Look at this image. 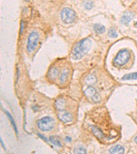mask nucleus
<instances>
[{"label":"nucleus","instance_id":"f257e3e1","mask_svg":"<svg viewBox=\"0 0 137 154\" xmlns=\"http://www.w3.org/2000/svg\"><path fill=\"white\" fill-rule=\"evenodd\" d=\"M91 47V40L88 38H84L74 46L71 52V58L79 61L87 54Z\"/></svg>","mask_w":137,"mask_h":154},{"label":"nucleus","instance_id":"f03ea898","mask_svg":"<svg viewBox=\"0 0 137 154\" xmlns=\"http://www.w3.org/2000/svg\"><path fill=\"white\" fill-rule=\"evenodd\" d=\"M130 58V54L129 50L127 49H121L115 57L113 64L117 67L124 66L128 62Z\"/></svg>","mask_w":137,"mask_h":154},{"label":"nucleus","instance_id":"7ed1b4c3","mask_svg":"<svg viewBox=\"0 0 137 154\" xmlns=\"http://www.w3.org/2000/svg\"><path fill=\"white\" fill-rule=\"evenodd\" d=\"M38 128L43 132H49L53 129L55 126V121L50 117H45L37 121Z\"/></svg>","mask_w":137,"mask_h":154},{"label":"nucleus","instance_id":"20e7f679","mask_svg":"<svg viewBox=\"0 0 137 154\" xmlns=\"http://www.w3.org/2000/svg\"><path fill=\"white\" fill-rule=\"evenodd\" d=\"M62 21L64 23L70 24L76 21V14L73 10L69 8H64L62 10L61 13Z\"/></svg>","mask_w":137,"mask_h":154},{"label":"nucleus","instance_id":"39448f33","mask_svg":"<svg viewBox=\"0 0 137 154\" xmlns=\"http://www.w3.org/2000/svg\"><path fill=\"white\" fill-rule=\"evenodd\" d=\"M39 41V34L38 33L33 31L28 36L27 43V51L29 53L34 52L37 47Z\"/></svg>","mask_w":137,"mask_h":154},{"label":"nucleus","instance_id":"423d86ee","mask_svg":"<svg viewBox=\"0 0 137 154\" xmlns=\"http://www.w3.org/2000/svg\"><path fill=\"white\" fill-rule=\"evenodd\" d=\"M57 116L60 121L64 123H67L71 122L73 119V116H72L71 113H69V112H67L64 110H60V111H58Z\"/></svg>","mask_w":137,"mask_h":154},{"label":"nucleus","instance_id":"0eeeda50","mask_svg":"<svg viewBox=\"0 0 137 154\" xmlns=\"http://www.w3.org/2000/svg\"><path fill=\"white\" fill-rule=\"evenodd\" d=\"M134 17V14L131 11H126L124 13L123 16L121 18V23L123 25H127L133 20Z\"/></svg>","mask_w":137,"mask_h":154},{"label":"nucleus","instance_id":"6e6552de","mask_svg":"<svg viewBox=\"0 0 137 154\" xmlns=\"http://www.w3.org/2000/svg\"><path fill=\"white\" fill-rule=\"evenodd\" d=\"M59 73H60L59 69H58L57 67H52V68L50 69V70L48 71L47 78H49V80L54 81L58 78V77Z\"/></svg>","mask_w":137,"mask_h":154},{"label":"nucleus","instance_id":"1a4fd4ad","mask_svg":"<svg viewBox=\"0 0 137 154\" xmlns=\"http://www.w3.org/2000/svg\"><path fill=\"white\" fill-rule=\"evenodd\" d=\"M91 132H92L93 135L99 139H103L105 137L104 133L101 130V129L97 126L91 127Z\"/></svg>","mask_w":137,"mask_h":154},{"label":"nucleus","instance_id":"9d476101","mask_svg":"<svg viewBox=\"0 0 137 154\" xmlns=\"http://www.w3.org/2000/svg\"><path fill=\"white\" fill-rule=\"evenodd\" d=\"M55 107L56 109L60 111V110H64L66 107V102L64 99L62 98L58 99L55 102Z\"/></svg>","mask_w":137,"mask_h":154},{"label":"nucleus","instance_id":"9b49d317","mask_svg":"<svg viewBox=\"0 0 137 154\" xmlns=\"http://www.w3.org/2000/svg\"><path fill=\"white\" fill-rule=\"evenodd\" d=\"M69 75V69L67 68L64 69L61 73V76L59 78V81H60V82H61V84H64L67 80H68Z\"/></svg>","mask_w":137,"mask_h":154},{"label":"nucleus","instance_id":"f8f14e48","mask_svg":"<svg viewBox=\"0 0 137 154\" xmlns=\"http://www.w3.org/2000/svg\"><path fill=\"white\" fill-rule=\"evenodd\" d=\"M125 152V149L124 147L120 145H117L112 147L109 150L110 153H124Z\"/></svg>","mask_w":137,"mask_h":154},{"label":"nucleus","instance_id":"ddd939ff","mask_svg":"<svg viewBox=\"0 0 137 154\" xmlns=\"http://www.w3.org/2000/svg\"><path fill=\"white\" fill-rule=\"evenodd\" d=\"M93 30L97 34H103L105 32L106 28L102 24L96 23L93 25Z\"/></svg>","mask_w":137,"mask_h":154},{"label":"nucleus","instance_id":"4468645a","mask_svg":"<svg viewBox=\"0 0 137 154\" xmlns=\"http://www.w3.org/2000/svg\"><path fill=\"white\" fill-rule=\"evenodd\" d=\"M96 93H97L96 90L94 88L92 87V86H89V87L86 88L85 91V95L86 97L89 98H92Z\"/></svg>","mask_w":137,"mask_h":154},{"label":"nucleus","instance_id":"2eb2a0df","mask_svg":"<svg viewBox=\"0 0 137 154\" xmlns=\"http://www.w3.org/2000/svg\"><path fill=\"white\" fill-rule=\"evenodd\" d=\"M85 81L86 84L92 86L96 83V81H97V78H96V77L94 75H90L86 77L85 79Z\"/></svg>","mask_w":137,"mask_h":154},{"label":"nucleus","instance_id":"dca6fc26","mask_svg":"<svg viewBox=\"0 0 137 154\" xmlns=\"http://www.w3.org/2000/svg\"><path fill=\"white\" fill-rule=\"evenodd\" d=\"M4 112L6 113V114L7 117H8V119L10 120V123H12V125H13V128H14V131H15L16 134H18L17 127H16V123H15V122H14V119H13V117H12V115H11L10 114V113H9L8 111H7V110H4Z\"/></svg>","mask_w":137,"mask_h":154},{"label":"nucleus","instance_id":"f3484780","mask_svg":"<svg viewBox=\"0 0 137 154\" xmlns=\"http://www.w3.org/2000/svg\"><path fill=\"white\" fill-rule=\"evenodd\" d=\"M49 141L51 142L52 144H54V145L59 147H62V143L61 141H60V139L56 136H50L49 138Z\"/></svg>","mask_w":137,"mask_h":154},{"label":"nucleus","instance_id":"a211bd4d","mask_svg":"<svg viewBox=\"0 0 137 154\" xmlns=\"http://www.w3.org/2000/svg\"><path fill=\"white\" fill-rule=\"evenodd\" d=\"M133 79H137V72L126 74L122 78V80H133Z\"/></svg>","mask_w":137,"mask_h":154},{"label":"nucleus","instance_id":"6ab92c4d","mask_svg":"<svg viewBox=\"0 0 137 154\" xmlns=\"http://www.w3.org/2000/svg\"><path fill=\"white\" fill-rule=\"evenodd\" d=\"M83 6L86 10H91L93 8L94 4L91 0H85L83 2Z\"/></svg>","mask_w":137,"mask_h":154},{"label":"nucleus","instance_id":"aec40b11","mask_svg":"<svg viewBox=\"0 0 137 154\" xmlns=\"http://www.w3.org/2000/svg\"><path fill=\"white\" fill-rule=\"evenodd\" d=\"M74 153H87V151H86V149L84 147H76L75 150H73Z\"/></svg>","mask_w":137,"mask_h":154},{"label":"nucleus","instance_id":"412c9836","mask_svg":"<svg viewBox=\"0 0 137 154\" xmlns=\"http://www.w3.org/2000/svg\"><path fill=\"white\" fill-rule=\"evenodd\" d=\"M109 36L110 38H117L118 37V34L114 28H110L109 31Z\"/></svg>","mask_w":137,"mask_h":154},{"label":"nucleus","instance_id":"4be33fe9","mask_svg":"<svg viewBox=\"0 0 137 154\" xmlns=\"http://www.w3.org/2000/svg\"><path fill=\"white\" fill-rule=\"evenodd\" d=\"M91 99H92L93 102H95V103H100L101 102L100 96L98 95L97 93H96L95 95L93 96L92 98H91Z\"/></svg>","mask_w":137,"mask_h":154},{"label":"nucleus","instance_id":"5701e85b","mask_svg":"<svg viewBox=\"0 0 137 154\" xmlns=\"http://www.w3.org/2000/svg\"><path fill=\"white\" fill-rule=\"evenodd\" d=\"M23 29H24V23H23V21H21V29H20V34H23Z\"/></svg>","mask_w":137,"mask_h":154},{"label":"nucleus","instance_id":"b1692460","mask_svg":"<svg viewBox=\"0 0 137 154\" xmlns=\"http://www.w3.org/2000/svg\"><path fill=\"white\" fill-rule=\"evenodd\" d=\"M65 141L67 142V143H71L72 141V138H71L70 136H66L65 137Z\"/></svg>","mask_w":137,"mask_h":154},{"label":"nucleus","instance_id":"393cba45","mask_svg":"<svg viewBox=\"0 0 137 154\" xmlns=\"http://www.w3.org/2000/svg\"><path fill=\"white\" fill-rule=\"evenodd\" d=\"M38 136L40 137V138H42V139H43V140H45V141H47V138H45L44 136H43V135H41V134H38Z\"/></svg>","mask_w":137,"mask_h":154},{"label":"nucleus","instance_id":"a878e982","mask_svg":"<svg viewBox=\"0 0 137 154\" xmlns=\"http://www.w3.org/2000/svg\"><path fill=\"white\" fill-rule=\"evenodd\" d=\"M134 141H135L136 143H137V136H136L135 138H134Z\"/></svg>","mask_w":137,"mask_h":154}]
</instances>
